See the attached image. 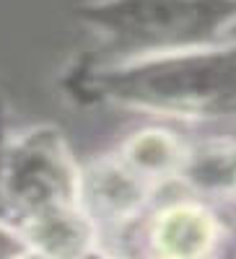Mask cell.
I'll use <instances>...</instances> for the list:
<instances>
[{"instance_id":"6da1fadb","label":"cell","mask_w":236,"mask_h":259,"mask_svg":"<svg viewBox=\"0 0 236 259\" xmlns=\"http://www.w3.org/2000/svg\"><path fill=\"white\" fill-rule=\"evenodd\" d=\"M213 221L198 207L166 210L156 226V246L166 259H203L213 246Z\"/></svg>"},{"instance_id":"7a4b0ae2","label":"cell","mask_w":236,"mask_h":259,"mask_svg":"<svg viewBox=\"0 0 236 259\" xmlns=\"http://www.w3.org/2000/svg\"><path fill=\"white\" fill-rule=\"evenodd\" d=\"M177 158V148L161 133H145L130 145V161L143 171H166Z\"/></svg>"},{"instance_id":"3957f363","label":"cell","mask_w":236,"mask_h":259,"mask_svg":"<svg viewBox=\"0 0 236 259\" xmlns=\"http://www.w3.org/2000/svg\"><path fill=\"white\" fill-rule=\"evenodd\" d=\"M11 251H13V246H11V241H8V236L0 233V259H8Z\"/></svg>"}]
</instances>
